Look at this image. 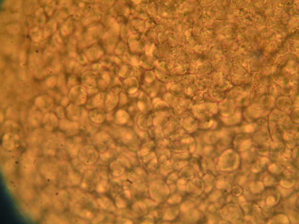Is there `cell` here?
<instances>
[{"instance_id":"17","label":"cell","mask_w":299,"mask_h":224,"mask_svg":"<svg viewBox=\"0 0 299 224\" xmlns=\"http://www.w3.org/2000/svg\"><path fill=\"white\" fill-rule=\"evenodd\" d=\"M88 92L89 93H92L94 92H97V90L96 89H90L88 90Z\"/></svg>"},{"instance_id":"13","label":"cell","mask_w":299,"mask_h":224,"mask_svg":"<svg viewBox=\"0 0 299 224\" xmlns=\"http://www.w3.org/2000/svg\"><path fill=\"white\" fill-rule=\"evenodd\" d=\"M57 112L58 116L60 118H63L64 113L63 110L62 108L60 106L58 107L57 108Z\"/></svg>"},{"instance_id":"7","label":"cell","mask_w":299,"mask_h":224,"mask_svg":"<svg viewBox=\"0 0 299 224\" xmlns=\"http://www.w3.org/2000/svg\"><path fill=\"white\" fill-rule=\"evenodd\" d=\"M80 147V143H77L73 140L69 141L67 144L68 150L70 154L73 155H76L79 153Z\"/></svg>"},{"instance_id":"14","label":"cell","mask_w":299,"mask_h":224,"mask_svg":"<svg viewBox=\"0 0 299 224\" xmlns=\"http://www.w3.org/2000/svg\"><path fill=\"white\" fill-rule=\"evenodd\" d=\"M69 85H72L76 83L74 77H70L69 81Z\"/></svg>"},{"instance_id":"15","label":"cell","mask_w":299,"mask_h":224,"mask_svg":"<svg viewBox=\"0 0 299 224\" xmlns=\"http://www.w3.org/2000/svg\"><path fill=\"white\" fill-rule=\"evenodd\" d=\"M68 99L66 97H64L62 99L61 102V104L63 106H65L66 105L68 104Z\"/></svg>"},{"instance_id":"11","label":"cell","mask_w":299,"mask_h":224,"mask_svg":"<svg viewBox=\"0 0 299 224\" xmlns=\"http://www.w3.org/2000/svg\"><path fill=\"white\" fill-rule=\"evenodd\" d=\"M56 82L55 77L54 76H51L48 78L46 80V84L47 86L52 88L55 85Z\"/></svg>"},{"instance_id":"2","label":"cell","mask_w":299,"mask_h":224,"mask_svg":"<svg viewBox=\"0 0 299 224\" xmlns=\"http://www.w3.org/2000/svg\"><path fill=\"white\" fill-rule=\"evenodd\" d=\"M90 120L93 122L100 124L103 122L106 118L105 113L102 109L97 108L90 112L88 114Z\"/></svg>"},{"instance_id":"5","label":"cell","mask_w":299,"mask_h":224,"mask_svg":"<svg viewBox=\"0 0 299 224\" xmlns=\"http://www.w3.org/2000/svg\"><path fill=\"white\" fill-rule=\"evenodd\" d=\"M95 139L98 145L105 144L104 142L109 143L111 139L110 136L107 133L103 132H100L97 134L95 137Z\"/></svg>"},{"instance_id":"1","label":"cell","mask_w":299,"mask_h":224,"mask_svg":"<svg viewBox=\"0 0 299 224\" xmlns=\"http://www.w3.org/2000/svg\"><path fill=\"white\" fill-rule=\"evenodd\" d=\"M79 159L88 164L94 163L98 156L97 149L91 145H87L82 148L78 153Z\"/></svg>"},{"instance_id":"3","label":"cell","mask_w":299,"mask_h":224,"mask_svg":"<svg viewBox=\"0 0 299 224\" xmlns=\"http://www.w3.org/2000/svg\"><path fill=\"white\" fill-rule=\"evenodd\" d=\"M62 128L67 130L69 133L74 134L78 132L79 128L78 124L75 122H72L67 120H63L61 121Z\"/></svg>"},{"instance_id":"16","label":"cell","mask_w":299,"mask_h":224,"mask_svg":"<svg viewBox=\"0 0 299 224\" xmlns=\"http://www.w3.org/2000/svg\"><path fill=\"white\" fill-rule=\"evenodd\" d=\"M148 152V151L147 149H144L141 151V152L142 155H145Z\"/></svg>"},{"instance_id":"4","label":"cell","mask_w":299,"mask_h":224,"mask_svg":"<svg viewBox=\"0 0 299 224\" xmlns=\"http://www.w3.org/2000/svg\"><path fill=\"white\" fill-rule=\"evenodd\" d=\"M67 115L71 120H77L80 116V110L77 106L71 104L66 109Z\"/></svg>"},{"instance_id":"6","label":"cell","mask_w":299,"mask_h":224,"mask_svg":"<svg viewBox=\"0 0 299 224\" xmlns=\"http://www.w3.org/2000/svg\"><path fill=\"white\" fill-rule=\"evenodd\" d=\"M84 76L86 77H83V78H87V79H86L85 80H83V82H84V83L85 85L88 82L86 86L89 87H93V86H95L96 75L93 72H88L86 73V74H85Z\"/></svg>"},{"instance_id":"8","label":"cell","mask_w":299,"mask_h":224,"mask_svg":"<svg viewBox=\"0 0 299 224\" xmlns=\"http://www.w3.org/2000/svg\"><path fill=\"white\" fill-rule=\"evenodd\" d=\"M35 103L37 106L41 107L46 104L51 105L52 101L51 99L46 96H39L36 99Z\"/></svg>"},{"instance_id":"12","label":"cell","mask_w":299,"mask_h":224,"mask_svg":"<svg viewBox=\"0 0 299 224\" xmlns=\"http://www.w3.org/2000/svg\"><path fill=\"white\" fill-rule=\"evenodd\" d=\"M112 156V151L109 150L101 154L100 156L104 160H107Z\"/></svg>"},{"instance_id":"9","label":"cell","mask_w":299,"mask_h":224,"mask_svg":"<svg viewBox=\"0 0 299 224\" xmlns=\"http://www.w3.org/2000/svg\"><path fill=\"white\" fill-rule=\"evenodd\" d=\"M116 119L118 123L121 124L124 123L127 120V115L125 112L119 110L116 114Z\"/></svg>"},{"instance_id":"10","label":"cell","mask_w":299,"mask_h":224,"mask_svg":"<svg viewBox=\"0 0 299 224\" xmlns=\"http://www.w3.org/2000/svg\"><path fill=\"white\" fill-rule=\"evenodd\" d=\"M103 94L102 93L97 95L92 102L90 108L98 107L102 106L103 104Z\"/></svg>"}]
</instances>
